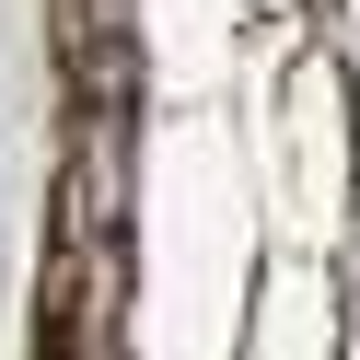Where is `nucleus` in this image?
I'll use <instances>...</instances> for the list:
<instances>
[]
</instances>
